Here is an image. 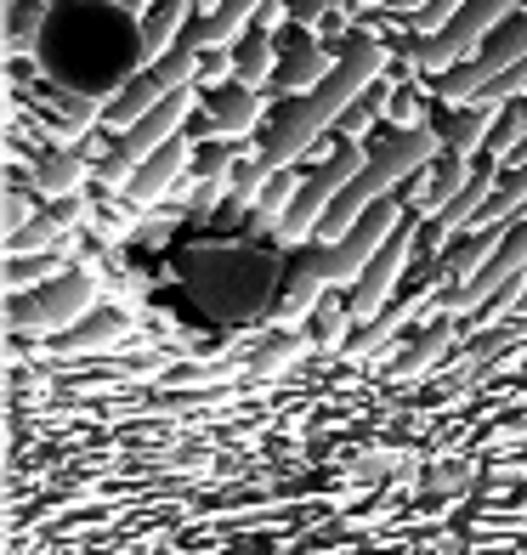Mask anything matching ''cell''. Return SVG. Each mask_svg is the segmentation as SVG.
<instances>
[{"instance_id":"cell-7","label":"cell","mask_w":527,"mask_h":555,"mask_svg":"<svg viewBox=\"0 0 527 555\" xmlns=\"http://www.w3.org/2000/svg\"><path fill=\"white\" fill-rule=\"evenodd\" d=\"M409 261H414V227L403 221V227H397V233L386 238L381 256L369 261V272L358 278V284H351V295H346V300H351V318H358V330L386 312V300H391V289H397V284H403Z\"/></svg>"},{"instance_id":"cell-22","label":"cell","mask_w":527,"mask_h":555,"mask_svg":"<svg viewBox=\"0 0 527 555\" xmlns=\"http://www.w3.org/2000/svg\"><path fill=\"white\" fill-rule=\"evenodd\" d=\"M63 256L57 249H35V256H7V289L12 295H29L40 284H52V278H63Z\"/></svg>"},{"instance_id":"cell-19","label":"cell","mask_w":527,"mask_h":555,"mask_svg":"<svg viewBox=\"0 0 527 555\" xmlns=\"http://www.w3.org/2000/svg\"><path fill=\"white\" fill-rule=\"evenodd\" d=\"M233 52H239V86L267 91L272 80H279V46H272V29H249Z\"/></svg>"},{"instance_id":"cell-6","label":"cell","mask_w":527,"mask_h":555,"mask_svg":"<svg viewBox=\"0 0 527 555\" xmlns=\"http://www.w3.org/2000/svg\"><path fill=\"white\" fill-rule=\"evenodd\" d=\"M516 63H527V17L499 23V35H488L454 74H442L437 96H442L448 108H465V103H476V96H483L505 68H516Z\"/></svg>"},{"instance_id":"cell-16","label":"cell","mask_w":527,"mask_h":555,"mask_svg":"<svg viewBox=\"0 0 527 555\" xmlns=\"http://www.w3.org/2000/svg\"><path fill=\"white\" fill-rule=\"evenodd\" d=\"M86 159L74 154V147H57V154H40V165H35V193L52 205V198H74L86 188Z\"/></svg>"},{"instance_id":"cell-13","label":"cell","mask_w":527,"mask_h":555,"mask_svg":"<svg viewBox=\"0 0 527 555\" xmlns=\"http://www.w3.org/2000/svg\"><path fill=\"white\" fill-rule=\"evenodd\" d=\"M505 125V103H493V96H483V103H465L454 108V119L442 125V142L454 159H471L483 142H493V131Z\"/></svg>"},{"instance_id":"cell-1","label":"cell","mask_w":527,"mask_h":555,"mask_svg":"<svg viewBox=\"0 0 527 555\" xmlns=\"http://www.w3.org/2000/svg\"><path fill=\"white\" fill-rule=\"evenodd\" d=\"M386 68H391V46H381V40L351 46V52L330 68V80L312 86V91H300V103H295L279 125H272V137H267V147H261V165H267V170H290L300 154H312V142H318L323 131H335L340 114L358 103V96L381 80Z\"/></svg>"},{"instance_id":"cell-26","label":"cell","mask_w":527,"mask_h":555,"mask_svg":"<svg viewBox=\"0 0 527 555\" xmlns=\"http://www.w3.org/2000/svg\"><path fill=\"white\" fill-rule=\"evenodd\" d=\"M63 244H68V227L52 210H40L23 233H7V256H35V249H63Z\"/></svg>"},{"instance_id":"cell-11","label":"cell","mask_w":527,"mask_h":555,"mask_svg":"<svg viewBox=\"0 0 527 555\" xmlns=\"http://www.w3.org/2000/svg\"><path fill=\"white\" fill-rule=\"evenodd\" d=\"M272 7V0H221L216 12L193 17V29L182 35L188 46H239L249 29H256V17Z\"/></svg>"},{"instance_id":"cell-28","label":"cell","mask_w":527,"mask_h":555,"mask_svg":"<svg viewBox=\"0 0 527 555\" xmlns=\"http://www.w3.org/2000/svg\"><path fill=\"white\" fill-rule=\"evenodd\" d=\"M307 346H312V340H300V335H279L272 346H261V351H256V363H249V369H256V374H272V369L295 363V358H300V351H307Z\"/></svg>"},{"instance_id":"cell-10","label":"cell","mask_w":527,"mask_h":555,"mask_svg":"<svg viewBox=\"0 0 527 555\" xmlns=\"http://www.w3.org/2000/svg\"><path fill=\"white\" fill-rule=\"evenodd\" d=\"M267 103H272L267 91L233 80V86H221V91L205 96V114H210V125H216L221 137H249V131H256V125L267 119Z\"/></svg>"},{"instance_id":"cell-31","label":"cell","mask_w":527,"mask_h":555,"mask_svg":"<svg viewBox=\"0 0 527 555\" xmlns=\"http://www.w3.org/2000/svg\"><path fill=\"white\" fill-rule=\"evenodd\" d=\"M35 221V205H29V193L23 188H12L7 193V233H23V227Z\"/></svg>"},{"instance_id":"cell-35","label":"cell","mask_w":527,"mask_h":555,"mask_svg":"<svg viewBox=\"0 0 527 555\" xmlns=\"http://www.w3.org/2000/svg\"><path fill=\"white\" fill-rule=\"evenodd\" d=\"M386 7H391V12H403V17H420L425 7H432V0H386Z\"/></svg>"},{"instance_id":"cell-29","label":"cell","mask_w":527,"mask_h":555,"mask_svg":"<svg viewBox=\"0 0 527 555\" xmlns=\"http://www.w3.org/2000/svg\"><path fill=\"white\" fill-rule=\"evenodd\" d=\"M465 7H471V0H432V7H425V12L414 17V29H420V40H425V35H442V29H448V23L460 17Z\"/></svg>"},{"instance_id":"cell-9","label":"cell","mask_w":527,"mask_h":555,"mask_svg":"<svg viewBox=\"0 0 527 555\" xmlns=\"http://www.w3.org/2000/svg\"><path fill=\"white\" fill-rule=\"evenodd\" d=\"M193 165V147L176 137V142H165L159 154H147L142 165H137V176L125 182V193H131V205H159V198L182 182V170Z\"/></svg>"},{"instance_id":"cell-20","label":"cell","mask_w":527,"mask_h":555,"mask_svg":"<svg viewBox=\"0 0 527 555\" xmlns=\"http://www.w3.org/2000/svg\"><path fill=\"white\" fill-rule=\"evenodd\" d=\"M125 335H131V323L119 312H86L74 330L57 335V351H103V346H119Z\"/></svg>"},{"instance_id":"cell-32","label":"cell","mask_w":527,"mask_h":555,"mask_svg":"<svg viewBox=\"0 0 527 555\" xmlns=\"http://www.w3.org/2000/svg\"><path fill=\"white\" fill-rule=\"evenodd\" d=\"M46 210H52V216H57V221L68 227V233H74V227H86V216H91L80 193H74V198H52V205H46Z\"/></svg>"},{"instance_id":"cell-14","label":"cell","mask_w":527,"mask_h":555,"mask_svg":"<svg viewBox=\"0 0 527 555\" xmlns=\"http://www.w3.org/2000/svg\"><path fill=\"white\" fill-rule=\"evenodd\" d=\"M471 159H454V154H442V159H432V165H425L420 176H414V210L420 216H437L442 205H454V198H460V188L471 182Z\"/></svg>"},{"instance_id":"cell-3","label":"cell","mask_w":527,"mask_h":555,"mask_svg":"<svg viewBox=\"0 0 527 555\" xmlns=\"http://www.w3.org/2000/svg\"><path fill=\"white\" fill-rule=\"evenodd\" d=\"M86 312H97V272L68 267L35 295H12V335H63Z\"/></svg>"},{"instance_id":"cell-18","label":"cell","mask_w":527,"mask_h":555,"mask_svg":"<svg viewBox=\"0 0 527 555\" xmlns=\"http://www.w3.org/2000/svg\"><path fill=\"white\" fill-rule=\"evenodd\" d=\"M499 244H505V227H471V238L448 249V261H442L437 278H460V284H471V278L493 261Z\"/></svg>"},{"instance_id":"cell-27","label":"cell","mask_w":527,"mask_h":555,"mask_svg":"<svg viewBox=\"0 0 527 555\" xmlns=\"http://www.w3.org/2000/svg\"><path fill=\"white\" fill-rule=\"evenodd\" d=\"M351 300H323V307L312 312V330H307V340L312 346H323V351H340L346 346V335H351Z\"/></svg>"},{"instance_id":"cell-34","label":"cell","mask_w":527,"mask_h":555,"mask_svg":"<svg viewBox=\"0 0 527 555\" xmlns=\"http://www.w3.org/2000/svg\"><path fill=\"white\" fill-rule=\"evenodd\" d=\"M465 476H471V465H442V470L432 476V482H437V488H460Z\"/></svg>"},{"instance_id":"cell-4","label":"cell","mask_w":527,"mask_h":555,"mask_svg":"<svg viewBox=\"0 0 527 555\" xmlns=\"http://www.w3.org/2000/svg\"><path fill=\"white\" fill-rule=\"evenodd\" d=\"M182 86H198V52L182 40L176 52L154 57V63H142L131 80H125L114 96H108V108H103V125L108 131H131V125L147 114V108H159L170 91H182Z\"/></svg>"},{"instance_id":"cell-24","label":"cell","mask_w":527,"mask_h":555,"mask_svg":"<svg viewBox=\"0 0 527 555\" xmlns=\"http://www.w3.org/2000/svg\"><path fill=\"white\" fill-rule=\"evenodd\" d=\"M448 346H454V312H448V318H437L432 330H425V335L409 346V358H403V380H420L425 369H437V358H442Z\"/></svg>"},{"instance_id":"cell-12","label":"cell","mask_w":527,"mask_h":555,"mask_svg":"<svg viewBox=\"0 0 527 555\" xmlns=\"http://www.w3.org/2000/svg\"><path fill=\"white\" fill-rule=\"evenodd\" d=\"M193 17H198V0H154V12L142 17V63H154L165 52H176L182 46V35L193 29Z\"/></svg>"},{"instance_id":"cell-30","label":"cell","mask_w":527,"mask_h":555,"mask_svg":"<svg viewBox=\"0 0 527 555\" xmlns=\"http://www.w3.org/2000/svg\"><path fill=\"white\" fill-rule=\"evenodd\" d=\"M391 125H397V131H420V125H425L420 96H414L409 86H397V91H391Z\"/></svg>"},{"instance_id":"cell-36","label":"cell","mask_w":527,"mask_h":555,"mask_svg":"<svg viewBox=\"0 0 527 555\" xmlns=\"http://www.w3.org/2000/svg\"><path fill=\"white\" fill-rule=\"evenodd\" d=\"M119 7H131V12H154V0H119Z\"/></svg>"},{"instance_id":"cell-15","label":"cell","mask_w":527,"mask_h":555,"mask_svg":"<svg viewBox=\"0 0 527 555\" xmlns=\"http://www.w3.org/2000/svg\"><path fill=\"white\" fill-rule=\"evenodd\" d=\"M493 188H499V159H493V165H483V170H476L471 182L460 188V198H454V205H442V210L432 216V221H437V233L448 238V233H465V227H476V216L488 210V198H493Z\"/></svg>"},{"instance_id":"cell-5","label":"cell","mask_w":527,"mask_h":555,"mask_svg":"<svg viewBox=\"0 0 527 555\" xmlns=\"http://www.w3.org/2000/svg\"><path fill=\"white\" fill-rule=\"evenodd\" d=\"M193 108H198V86H182V91H170L159 108H147V114L131 125V131H119L114 154H108V165H103V182H108V188H125L147 154H159L165 142L182 137V125H188Z\"/></svg>"},{"instance_id":"cell-33","label":"cell","mask_w":527,"mask_h":555,"mask_svg":"<svg viewBox=\"0 0 527 555\" xmlns=\"http://www.w3.org/2000/svg\"><path fill=\"white\" fill-rule=\"evenodd\" d=\"M35 29H40V12H29V17H17V29H12V52H29V40H35Z\"/></svg>"},{"instance_id":"cell-17","label":"cell","mask_w":527,"mask_h":555,"mask_svg":"<svg viewBox=\"0 0 527 555\" xmlns=\"http://www.w3.org/2000/svg\"><path fill=\"white\" fill-rule=\"evenodd\" d=\"M330 52H323L318 40H295L290 52H284V63H279V80L272 86H284V91H312V86H323L330 80Z\"/></svg>"},{"instance_id":"cell-25","label":"cell","mask_w":527,"mask_h":555,"mask_svg":"<svg viewBox=\"0 0 527 555\" xmlns=\"http://www.w3.org/2000/svg\"><path fill=\"white\" fill-rule=\"evenodd\" d=\"M522 210H527V165H522V170H511L505 182L493 188V198H488V210L476 216V227H511Z\"/></svg>"},{"instance_id":"cell-37","label":"cell","mask_w":527,"mask_h":555,"mask_svg":"<svg viewBox=\"0 0 527 555\" xmlns=\"http://www.w3.org/2000/svg\"><path fill=\"white\" fill-rule=\"evenodd\" d=\"M221 7V0H198V17H205V12H216Z\"/></svg>"},{"instance_id":"cell-23","label":"cell","mask_w":527,"mask_h":555,"mask_svg":"<svg viewBox=\"0 0 527 555\" xmlns=\"http://www.w3.org/2000/svg\"><path fill=\"white\" fill-rule=\"evenodd\" d=\"M391 91H397V86H381V80H374V86L358 96V103L340 114V137H346V142H363V137L374 131V119L391 114Z\"/></svg>"},{"instance_id":"cell-21","label":"cell","mask_w":527,"mask_h":555,"mask_svg":"<svg viewBox=\"0 0 527 555\" xmlns=\"http://www.w3.org/2000/svg\"><path fill=\"white\" fill-rule=\"evenodd\" d=\"M295 193H300V176H295V170H272L267 188H261V198L249 205V227H256V233H279V221L290 216Z\"/></svg>"},{"instance_id":"cell-8","label":"cell","mask_w":527,"mask_h":555,"mask_svg":"<svg viewBox=\"0 0 527 555\" xmlns=\"http://www.w3.org/2000/svg\"><path fill=\"white\" fill-rule=\"evenodd\" d=\"M516 272H527V216H522V221L511 227V233H505V244L493 249V261H488L483 272H476L471 284H460V289H454V300H448V312H454V318H471L476 307H488V300H493L499 289H505Z\"/></svg>"},{"instance_id":"cell-2","label":"cell","mask_w":527,"mask_h":555,"mask_svg":"<svg viewBox=\"0 0 527 555\" xmlns=\"http://www.w3.org/2000/svg\"><path fill=\"white\" fill-rule=\"evenodd\" d=\"M442 154H448V142H442L437 125H420V131H397V137H386V142L369 154V165L340 188V198L330 205V216H323V227H318V244L346 238L351 227H358L374 205H381V198H391V188L414 182V176L432 165V159H442Z\"/></svg>"}]
</instances>
